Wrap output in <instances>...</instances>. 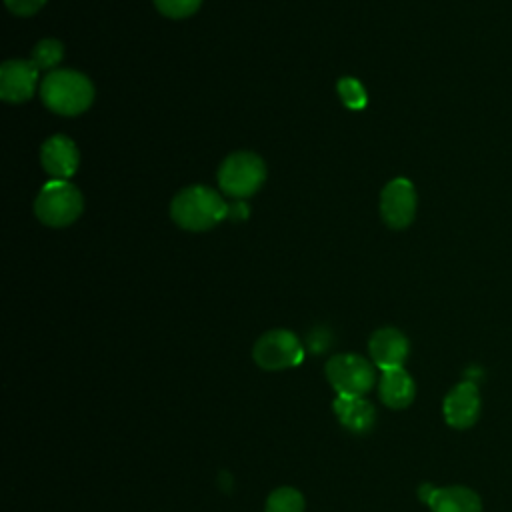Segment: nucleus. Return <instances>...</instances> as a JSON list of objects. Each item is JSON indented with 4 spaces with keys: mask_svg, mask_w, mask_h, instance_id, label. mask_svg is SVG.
Masks as SVG:
<instances>
[{
    "mask_svg": "<svg viewBox=\"0 0 512 512\" xmlns=\"http://www.w3.org/2000/svg\"><path fill=\"white\" fill-rule=\"evenodd\" d=\"M170 216L180 228L200 232L224 220L228 216V204L210 188L190 186L174 196Z\"/></svg>",
    "mask_w": 512,
    "mask_h": 512,
    "instance_id": "f257e3e1",
    "label": "nucleus"
},
{
    "mask_svg": "<svg viewBox=\"0 0 512 512\" xmlns=\"http://www.w3.org/2000/svg\"><path fill=\"white\" fill-rule=\"evenodd\" d=\"M40 96L52 112L76 116L92 104L94 88L92 82L76 70H52L40 84Z\"/></svg>",
    "mask_w": 512,
    "mask_h": 512,
    "instance_id": "f03ea898",
    "label": "nucleus"
},
{
    "mask_svg": "<svg viewBox=\"0 0 512 512\" xmlns=\"http://www.w3.org/2000/svg\"><path fill=\"white\" fill-rule=\"evenodd\" d=\"M82 194L68 180H50L36 196L34 212L46 226H68L82 212Z\"/></svg>",
    "mask_w": 512,
    "mask_h": 512,
    "instance_id": "7ed1b4c3",
    "label": "nucleus"
},
{
    "mask_svg": "<svg viewBox=\"0 0 512 512\" xmlns=\"http://www.w3.org/2000/svg\"><path fill=\"white\" fill-rule=\"evenodd\" d=\"M324 372H326L328 384L338 394H348V396H364L376 382L374 364L368 358L352 352L334 354L326 362Z\"/></svg>",
    "mask_w": 512,
    "mask_h": 512,
    "instance_id": "20e7f679",
    "label": "nucleus"
},
{
    "mask_svg": "<svg viewBox=\"0 0 512 512\" xmlns=\"http://www.w3.org/2000/svg\"><path fill=\"white\" fill-rule=\"evenodd\" d=\"M266 168L264 162L252 152H234L230 154L218 170L220 188L232 198L252 196L264 182Z\"/></svg>",
    "mask_w": 512,
    "mask_h": 512,
    "instance_id": "39448f33",
    "label": "nucleus"
},
{
    "mask_svg": "<svg viewBox=\"0 0 512 512\" xmlns=\"http://www.w3.org/2000/svg\"><path fill=\"white\" fill-rule=\"evenodd\" d=\"M252 358L262 370L268 372L294 368L304 358V344L290 330H268L256 340L252 348Z\"/></svg>",
    "mask_w": 512,
    "mask_h": 512,
    "instance_id": "423d86ee",
    "label": "nucleus"
},
{
    "mask_svg": "<svg viewBox=\"0 0 512 512\" xmlns=\"http://www.w3.org/2000/svg\"><path fill=\"white\" fill-rule=\"evenodd\" d=\"M416 212V190L410 180L394 178L390 180L380 194V214L382 220L394 228H406Z\"/></svg>",
    "mask_w": 512,
    "mask_h": 512,
    "instance_id": "0eeeda50",
    "label": "nucleus"
},
{
    "mask_svg": "<svg viewBox=\"0 0 512 512\" xmlns=\"http://www.w3.org/2000/svg\"><path fill=\"white\" fill-rule=\"evenodd\" d=\"M480 392L474 382H458L442 402V414L448 426L456 430L470 428L480 416Z\"/></svg>",
    "mask_w": 512,
    "mask_h": 512,
    "instance_id": "6e6552de",
    "label": "nucleus"
},
{
    "mask_svg": "<svg viewBox=\"0 0 512 512\" xmlns=\"http://www.w3.org/2000/svg\"><path fill=\"white\" fill-rule=\"evenodd\" d=\"M38 68L32 60H6L0 68V96L6 102H26L38 82Z\"/></svg>",
    "mask_w": 512,
    "mask_h": 512,
    "instance_id": "1a4fd4ad",
    "label": "nucleus"
},
{
    "mask_svg": "<svg viewBox=\"0 0 512 512\" xmlns=\"http://www.w3.org/2000/svg\"><path fill=\"white\" fill-rule=\"evenodd\" d=\"M408 350V338L392 326L378 328L368 340L370 360L382 372L390 368H402L408 358Z\"/></svg>",
    "mask_w": 512,
    "mask_h": 512,
    "instance_id": "9d476101",
    "label": "nucleus"
},
{
    "mask_svg": "<svg viewBox=\"0 0 512 512\" xmlns=\"http://www.w3.org/2000/svg\"><path fill=\"white\" fill-rule=\"evenodd\" d=\"M40 160L52 180H68L78 168V148L68 136L56 134L42 144Z\"/></svg>",
    "mask_w": 512,
    "mask_h": 512,
    "instance_id": "9b49d317",
    "label": "nucleus"
},
{
    "mask_svg": "<svg viewBox=\"0 0 512 512\" xmlns=\"http://www.w3.org/2000/svg\"><path fill=\"white\" fill-rule=\"evenodd\" d=\"M332 410L338 422L354 434L370 432L376 422V410L364 396L338 394L332 402Z\"/></svg>",
    "mask_w": 512,
    "mask_h": 512,
    "instance_id": "f8f14e48",
    "label": "nucleus"
},
{
    "mask_svg": "<svg viewBox=\"0 0 512 512\" xmlns=\"http://www.w3.org/2000/svg\"><path fill=\"white\" fill-rule=\"evenodd\" d=\"M378 394L388 408L402 410L412 404L416 396V384L404 368H390V370H384L380 376Z\"/></svg>",
    "mask_w": 512,
    "mask_h": 512,
    "instance_id": "ddd939ff",
    "label": "nucleus"
},
{
    "mask_svg": "<svg viewBox=\"0 0 512 512\" xmlns=\"http://www.w3.org/2000/svg\"><path fill=\"white\" fill-rule=\"evenodd\" d=\"M426 504L432 512H482L480 496L466 486L434 488Z\"/></svg>",
    "mask_w": 512,
    "mask_h": 512,
    "instance_id": "4468645a",
    "label": "nucleus"
},
{
    "mask_svg": "<svg viewBox=\"0 0 512 512\" xmlns=\"http://www.w3.org/2000/svg\"><path fill=\"white\" fill-rule=\"evenodd\" d=\"M306 502L300 490L292 486H280L266 498L264 512H304Z\"/></svg>",
    "mask_w": 512,
    "mask_h": 512,
    "instance_id": "2eb2a0df",
    "label": "nucleus"
},
{
    "mask_svg": "<svg viewBox=\"0 0 512 512\" xmlns=\"http://www.w3.org/2000/svg\"><path fill=\"white\" fill-rule=\"evenodd\" d=\"M62 54H64V46L54 40V38H44L40 40L34 50H32V62L38 70H50L62 60Z\"/></svg>",
    "mask_w": 512,
    "mask_h": 512,
    "instance_id": "dca6fc26",
    "label": "nucleus"
},
{
    "mask_svg": "<svg viewBox=\"0 0 512 512\" xmlns=\"http://www.w3.org/2000/svg\"><path fill=\"white\" fill-rule=\"evenodd\" d=\"M338 94H340L342 102L352 110H362L368 102V96H366L362 84L354 78H342L338 82Z\"/></svg>",
    "mask_w": 512,
    "mask_h": 512,
    "instance_id": "f3484780",
    "label": "nucleus"
},
{
    "mask_svg": "<svg viewBox=\"0 0 512 512\" xmlns=\"http://www.w3.org/2000/svg\"><path fill=\"white\" fill-rule=\"evenodd\" d=\"M202 0H154L156 8L170 18H186L198 10Z\"/></svg>",
    "mask_w": 512,
    "mask_h": 512,
    "instance_id": "a211bd4d",
    "label": "nucleus"
},
{
    "mask_svg": "<svg viewBox=\"0 0 512 512\" xmlns=\"http://www.w3.org/2000/svg\"><path fill=\"white\" fill-rule=\"evenodd\" d=\"M8 10L18 14V16H30L34 12H38L46 0H4Z\"/></svg>",
    "mask_w": 512,
    "mask_h": 512,
    "instance_id": "6ab92c4d",
    "label": "nucleus"
},
{
    "mask_svg": "<svg viewBox=\"0 0 512 512\" xmlns=\"http://www.w3.org/2000/svg\"><path fill=\"white\" fill-rule=\"evenodd\" d=\"M306 344H308V348H310L314 354L324 352V350L330 346V334H328L324 328H316L314 332H310Z\"/></svg>",
    "mask_w": 512,
    "mask_h": 512,
    "instance_id": "aec40b11",
    "label": "nucleus"
},
{
    "mask_svg": "<svg viewBox=\"0 0 512 512\" xmlns=\"http://www.w3.org/2000/svg\"><path fill=\"white\" fill-rule=\"evenodd\" d=\"M228 216H232V218H246V216H248L246 204H244L242 200H238L236 204L228 206Z\"/></svg>",
    "mask_w": 512,
    "mask_h": 512,
    "instance_id": "412c9836",
    "label": "nucleus"
}]
</instances>
